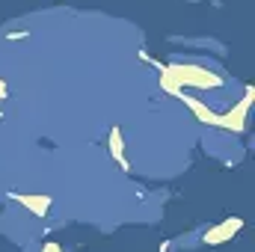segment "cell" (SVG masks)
<instances>
[{
  "instance_id": "cell-2",
  "label": "cell",
  "mask_w": 255,
  "mask_h": 252,
  "mask_svg": "<svg viewBox=\"0 0 255 252\" xmlns=\"http://www.w3.org/2000/svg\"><path fill=\"white\" fill-rule=\"evenodd\" d=\"M110 151H113V157H116L119 166H128V160L122 154V134H119V128H113V134H110Z\"/></svg>"
},
{
  "instance_id": "cell-1",
  "label": "cell",
  "mask_w": 255,
  "mask_h": 252,
  "mask_svg": "<svg viewBox=\"0 0 255 252\" xmlns=\"http://www.w3.org/2000/svg\"><path fill=\"white\" fill-rule=\"evenodd\" d=\"M232 229H241V220H229V223H223V226L211 229V232L205 235V241H208V244H220V241H229V238L235 235Z\"/></svg>"
},
{
  "instance_id": "cell-4",
  "label": "cell",
  "mask_w": 255,
  "mask_h": 252,
  "mask_svg": "<svg viewBox=\"0 0 255 252\" xmlns=\"http://www.w3.org/2000/svg\"><path fill=\"white\" fill-rule=\"evenodd\" d=\"M42 252H62V250H59L56 244H48V247H45V250H42Z\"/></svg>"
},
{
  "instance_id": "cell-3",
  "label": "cell",
  "mask_w": 255,
  "mask_h": 252,
  "mask_svg": "<svg viewBox=\"0 0 255 252\" xmlns=\"http://www.w3.org/2000/svg\"><path fill=\"white\" fill-rule=\"evenodd\" d=\"M18 202H21V205H33L30 211H33V214H39V217H42V214H48V199H30V196H18Z\"/></svg>"
}]
</instances>
